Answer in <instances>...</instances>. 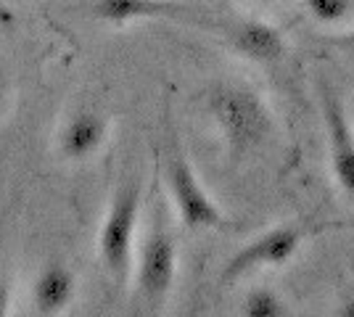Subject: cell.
<instances>
[{"label": "cell", "mask_w": 354, "mask_h": 317, "mask_svg": "<svg viewBox=\"0 0 354 317\" xmlns=\"http://www.w3.org/2000/svg\"><path fill=\"white\" fill-rule=\"evenodd\" d=\"M257 3H275V0H257Z\"/></svg>", "instance_id": "obj_18"}, {"label": "cell", "mask_w": 354, "mask_h": 317, "mask_svg": "<svg viewBox=\"0 0 354 317\" xmlns=\"http://www.w3.org/2000/svg\"><path fill=\"white\" fill-rule=\"evenodd\" d=\"M304 11L325 27L346 21L354 11V0H304Z\"/></svg>", "instance_id": "obj_12"}, {"label": "cell", "mask_w": 354, "mask_h": 317, "mask_svg": "<svg viewBox=\"0 0 354 317\" xmlns=\"http://www.w3.org/2000/svg\"><path fill=\"white\" fill-rule=\"evenodd\" d=\"M8 307H11V286H8V275L0 265V317L8 315Z\"/></svg>", "instance_id": "obj_13"}, {"label": "cell", "mask_w": 354, "mask_h": 317, "mask_svg": "<svg viewBox=\"0 0 354 317\" xmlns=\"http://www.w3.org/2000/svg\"><path fill=\"white\" fill-rule=\"evenodd\" d=\"M140 206H143V188L140 180L122 182L111 193L109 209L98 230V257L109 278L124 286L135 270L138 254V227H140Z\"/></svg>", "instance_id": "obj_2"}, {"label": "cell", "mask_w": 354, "mask_h": 317, "mask_svg": "<svg viewBox=\"0 0 354 317\" xmlns=\"http://www.w3.org/2000/svg\"><path fill=\"white\" fill-rule=\"evenodd\" d=\"M177 262H180V254H177L172 230L164 225L162 217H153L143 238L138 241L133 270L138 296L151 309H159L169 299L177 278Z\"/></svg>", "instance_id": "obj_3"}, {"label": "cell", "mask_w": 354, "mask_h": 317, "mask_svg": "<svg viewBox=\"0 0 354 317\" xmlns=\"http://www.w3.org/2000/svg\"><path fill=\"white\" fill-rule=\"evenodd\" d=\"M6 98H8V82H6V77L0 72V111H3V106H6Z\"/></svg>", "instance_id": "obj_17"}, {"label": "cell", "mask_w": 354, "mask_h": 317, "mask_svg": "<svg viewBox=\"0 0 354 317\" xmlns=\"http://www.w3.org/2000/svg\"><path fill=\"white\" fill-rule=\"evenodd\" d=\"M241 312L246 317H283L288 315V304L283 302V296L275 288L257 286L243 296Z\"/></svg>", "instance_id": "obj_11"}, {"label": "cell", "mask_w": 354, "mask_h": 317, "mask_svg": "<svg viewBox=\"0 0 354 317\" xmlns=\"http://www.w3.org/2000/svg\"><path fill=\"white\" fill-rule=\"evenodd\" d=\"M16 24V14L8 3L0 0V27H14Z\"/></svg>", "instance_id": "obj_15"}, {"label": "cell", "mask_w": 354, "mask_h": 317, "mask_svg": "<svg viewBox=\"0 0 354 317\" xmlns=\"http://www.w3.org/2000/svg\"><path fill=\"white\" fill-rule=\"evenodd\" d=\"M336 315L354 317V294H352V296H346V299H341L339 307H336Z\"/></svg>", "instance_id": "obj_16"}, {"label": "cell", "mask_w": 354, "mask_h": 317, "mask_svg": "<svg viewBox=\"0 0 354 317\" xmlns=\"http://www.w3.org/2000/svg\"><path fill=\"white\" fill-rule=\"evenodd\" d=\"M167 188L177 220L185 230L198 233V230L225 227V214L217 206V201L209 196L201 177L180 151H172L167 159Z\"/></svg>", "instance_id": "obj_4"}, {"label": "cell", "mask_w": 354, "mask_h": 317, "mask_svg": "<svg viewBox=\"0 0 354 317\" xmlns=\"http://www.w3.org/2000/svg\"><path fill=\"white\" fill-rule=\"evenodd\" d=\"M90 11L106 24L124 27L130 21H143V19H175L188 8L177 0H93Z\"/></svg>", "instance_id": "obj_10"}, {"label": "cell", "mask_w": 354, "mask_h": 317, "mask_svg": "<svg viewBox=\"0 0 354 317\" xmlns=\"http://www.w3.org/2000/svg\"><path fill=\"white\" fill-rule=\"evenodd\" d=\"M323 124L328 140V164L339 191L354 206V124L339 95L323 88Z\"/></svg>", "instance_id": "obj_6"}, {"label": "cell", "mask_w": 354, "mask_h": 317, "mask_svg": "<svg viewBox=\"0 0 354 317\" xmlns=\"http://www.w3.org/2000/svg\"><path fill=\"white\" fill-rule=\"evenodd\" d=\"M109 137V119L98 111L80 108L59 130V153L66 162H88Z\"/></svg>", "instance_id": "obj_7"}, {"label": "cell", "mask_w": 354, "mask_h": 317, "mask_svg": "<svg viewBox=\"0 0 354 317\" xmlns=\"http://www.w3.org/2000/svg\"><path fill=\"white\" fill-rule=\"evenodd\" d=\"M328 43H330L333 48H339L341 53L354 56V27H352V30H346L344 35H339V37H330Z\"/></svg>", "instance_id": "obj_14"}, {"label": "cell", "mask_w": 354, "mask_h": 317, "mask_svg": "<svg viewBox=\"0 0 354 317\" xmlns=\"http://www.w3.org/2000/svg\"><path fill=\"white\" fill-rule=\"evenodd\" d=\"M209 117L217 124L230 159H243L272 135L275 117L265 95L241 82H222L209 93Z\"/></svg>", "instance_id": "obj_1"}, {"label": "cell", "mask_w": 354, "mask_h": 317, "mask_svg": "<svg viewBox=\"0 0 354 317\" xmlns=\"http://www.w3.org/2000/svg\"><path fill=\"white\" fill-rule=\"evenodd\" d=\"M304 243V230L296 222H281V225L267 227L257 238L243 243L233 257L225 262L222 267V283H238L257 270H278L286 267L291 259L299 254Z\"/></svg>", "instance_id": "obj_5"}, {"label": "cell", "mask_w": 354, "mask_h": 317, "mask_svg": "<svg viewBox=\"0 0 354 317\" xmlns=\"http://www.w3.org/2000/svg\"><path fill=\"white\" fill-rule=\"evenodd\" d=\"M77 278L64 262H48L32 283V309L43 317L64 315L74 302Z\"/></svg>", "instance_id": "obj_8"}, {"label": "cell", "mask_w": 354, "mask_h": 317, "mask_svg": "<svg viewBox=\"0 0 354 317\" xmlns=\"http://www.w3.org/2000/svg\"><path fill=\"white\" fill-rule=\"evenodd\" d=\"M230 43L236 48V53H241L249 61H257V64H275L288 50L283 32L267 21H259V19H249V21L236 24L230 32Z\"/></svg>", "instance_id": "obj_9"}]
</instances>
